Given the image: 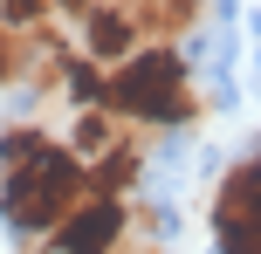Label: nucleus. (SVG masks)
<instances>
[{
	"mask_svg": "<svg viewBox=\"0 0 261 254\" xmlns=\"http://www.w3.org/2000/svg\"><path fill=\"white\" fill-rule=\"evenodd\" d=\"M83 192H90V172L62 137H48L41 124H7L0 131V213H7L14 234L48 241Z\"/></svg>",
	"mask_w": 261,
	"mask_h": 254,
	"instance_id": "1",
	"label": "nucleus"
},
{
	"mask_svg": "<svg viewBox=\"0 0 261 254\" xmlns=\"http://www.w3.org/2000/svg\"><path fill=\"white\" fill-rule=\"evenodd\" d=\"M103 110L124 117L130 131H172V124H193L199 117V90L186 76V55L165 48V41H144L138 55H124L103 82Z\"/></svg>",
	"mask_w": 261,
	"mask_h": 254,
	"instance_id": "2",
	"label": "nucleus"
},
{
	"mask_svg": "<svg viewBox=\"0 0 261 254\" xmlns=\"http://www.w3.org/2000/svg\"><path fill=\"white\" fill-rule=\"evenodd\" d=\"M213 247L220 254H261V151L227 165L213 192Z\"/></svg>",
	"mask_w": 261,
	"mask_h": 254,
	"instance_id": "3",
	"label": "nucleus"
},
{
	"mask_svg": "<svg viewBox=\"0 0 261 254\" xmlns=\"http://www.w3.org/2000/svg\"><path fill=\"white\" fill-rule=\"evenodd\" d=\"M124 241H130V206L110 200V192H83L41 247L48 254H117Z\"/></svg>",
	"mask_w": 261,
	"mask_h": 254,
	"instance_id": "4",
	"label": "nucleus"
},
{
	"mask_svg": "<svg viewBox=\"0 0 261 254\" xmlns=\"http://www.w3.org/2000/svg\"><path fill=\"white\" fill-rule=\"evenodd\" d=\"M76 27H83V55H90V62H103V69H117L124 55L144 48V35H138V21H130L124 0H96Z\"/></svg>",
	"mask_w": 261,
	"mask_h": 254,
	"instance_id": "5",
	"label": "nucleus"
},
{
	"mask_svg": "<svg viewBox=\"0 0 261 254\" xmlns=\"http://www.w3.org/2000/svg\"><path fill=\"white\" fill-rule=\"evenodd\" d=\"M83 172H90V192H110V200H124V192L138 186V172H144V145H138V131L124 124V131L110 137V145L96 151Z\"/></svg>",
	"mask_w": 261,
	"mask_h": 254,
	"instance_id": "6",
	"label": "nucleus"
},
{
	"mask_svg": "<svg viewBox=\"0 0 261 254\" xmlns=\"http://www.w3.org/2000/svg\"><path fill=\"white\" fill-rule=\"evenodd\" d=\"M124 7H130V21H138V35L144 41H165V48L179 35H193L199 14H206L199 0H124Z\"/></svg>",
	"mask_w": 261,
	"mask_h": 254,
	"instance_id": "7",
	"label": "nucleus"
},
{
	"mask_svg": "<svg viewBox=\"0 0 261 254\" xmlns=\"http://www.w3.org/2000/svg\"><path fill=\"white\" fill-rule=\"evenodd\" d=\"M28 69H35V35H21V27L0 21V90H7V82H28Z\"/></svg>",
	"mask_w": 261,
	"mask_h": 254,
	"instance_id": "8",
	"label": "nucleus"
},
{
	"mask_svg": "<svg viewBox=\"0 0 261 254\" xmlns=\"http://www.w3.org/2000/svg\"><path fill=\"white\" fill-rule=\"evenodd\" d=\"M48 0H0V21L7 27H21V35H41V27H48Z\"/></svg>",
	"mask_w": 261,
	"mask_h": 254,
	"instance_id": "9",
	"label": "nucleus"
}]
</instances>
